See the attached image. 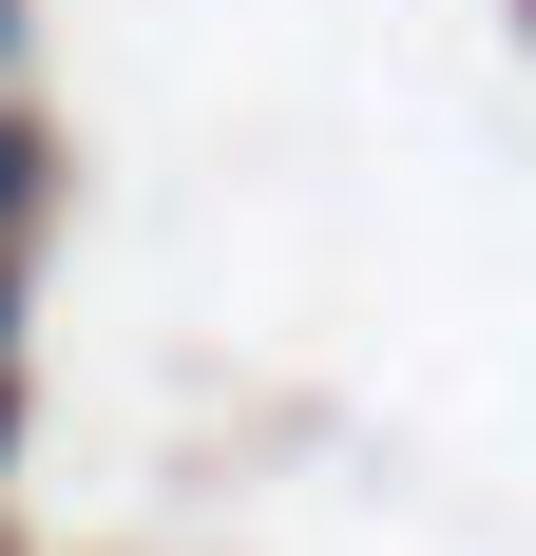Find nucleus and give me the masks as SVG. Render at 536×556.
I'll return each mask as SVG.
<instances>
[{
    "mask_svg": "<svg viewBox=\"0 0 536 556\" xmlns=\"http://www.w3.org/2000/svg\"><path fill=\"white\" fill-rule=\"evenodd\" d=\"M20 192H39V135H20V115H0V212H20Z\"/></svg>",
    "mask_w": 536,
    "mask_h": 556,
    "instance_id": "1",
    "label": "nucleus"
},
{
    "mask_svg": "<svg viewBox=\"0 0 536 556\" xmlns=\"http://www.w3.org/2000/svg\"><path fill=\"white\" fill-rule=\"evenodd\" d=\"M0 442H20V384H0Z\"/></svg>",
    "mask_w": 536,
    "mask_h": 556,
    "instance_id": "2",
    "label": "nucleus"
}]
</instances>
